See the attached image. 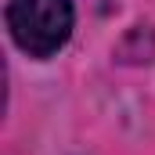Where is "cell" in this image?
Wrapping results in <instances>:
<instances>
[{
  "label": "cell",
  "mask_w": 155,
  "mask_h": 155,
  "mask_svg": "<svg viewBox=\"0 0 155 155\" xmlns=\"http://www.w3.org/2000/svg\"><path fill=\"white\" fill-rule=\"evenodd\" d=\"M7 29L25 54L51 58L54 51L65 47L72 33V4L69 0H11Z\"/></svg>",
  "instance_id": "1"
}]
</instances>
